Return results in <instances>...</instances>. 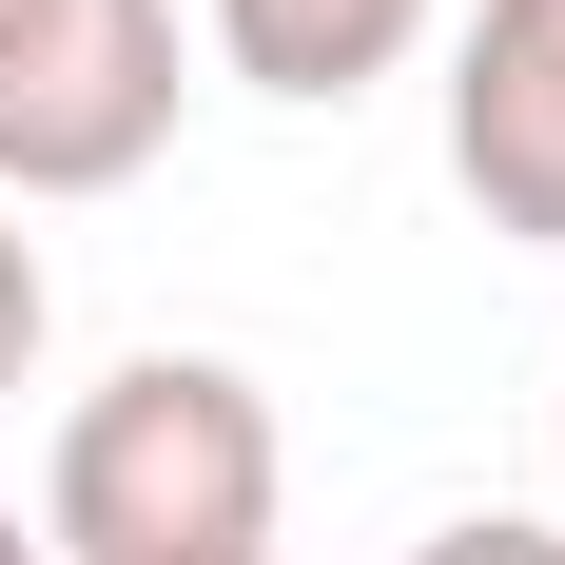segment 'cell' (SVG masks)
I'll use <instances>...</instances> for the list:
<instances>
[{"label":"cell","instance_id":"cell-6","mask_svg":"<svg viewBox=\"0 0 565 565\" xmlns=\"http://www.w3.org/2000/svg\"><path fill=\"white\" fill-rule=\"evenodd\" d=\"M40 312L58 292H40V254H20V215H0V409H20V371H40Z\"/></svg>","mask_w":565,"mask_h":565},{"label":"cell","instance_id":"cell-3","mask_svg":"<svg viewBox=\"0 0 565 565\" xmlns=\"http://www.w3.org/2000/svg\"><path fill=\"white\" fill-rule=\"evenodd\" d=\"M449 175L488 195V234H565V0H488L468 20Z\"/></svg>","mask_w":565,"mask_h":565},{"label":"cell","instance_id":"cell-4","mask_svg":"<svg viewBox=\"0 0 565 565\" xmlns=\"http://www.w3.org/2000/svg\"><path fill=\"white\" fill-rule=\"evenodd\" d=\"M409 20H429V0H215V58L254 98H351V78L409 58Z\"/></svg>","mask_w":565,"mask_h":565},{"label":"cell","instance_id":"cell-7","mask_svg":"<svg viewBox=\"0 0 565 565\" xmlns=\"http://www.w3.org/2000/svg\"><path fill=\"white\" fill-rule=\"evenodd\" d=\"M0 565H40V546H20V508H0Z\"/></svg>","mask_w":565,"mask_h":565},{"label":"cell","instance_id":"cell-5","mask_svg":"<svg viewBox=\"0 0 565 565\" xmlns=\"http://www.w3.org/2000/svg\"><path fill=\"white\" fill-rule=\"evenodd\" d=\"M409 565H565V526H526V508H468V526H429Z\"/></svg>","mask_w":565,"mask_h":565},{"label":"cell","instance_id":"cell-8","mask_svg":"<svg viewBox=\"0 0 565 565\" xmlns=\"http://www.w3.org/2000/svg\"><path fill=\"white\" fill-rule=\"evenodd\" d=\"M254 565H292V546H254Z\"/></svg>","mask_w":565,"mask_h":565},{"label":"cell","instance_id":"cell-2","mask_svg":"<svg viewBox=\"0 0 565 565\" xmlns=\"http://www.w3.org/2000/svg\"><path fill=\"white\" fill-rule=\"evenodd\" d=\"M175 137V0H0V195H98Z\"/></svg>","mask_w":565,"mask_h":565},{"label":"cell","instance_id":"cell-1","mask_svg":"<svg viewBox=\"0 0 565 565\" xmlns=\"http://www.w3.org/2000/svg\"><path fill=\"white\" fill-rule=\"evenodd\" d=\"M274 468V391L234 351H117L40 449V565H254Z\"/></svg>","mask_w":565,"mask_h":565}]
</instances>
